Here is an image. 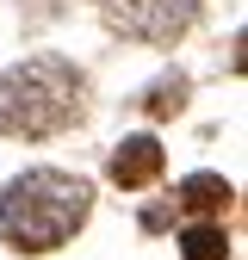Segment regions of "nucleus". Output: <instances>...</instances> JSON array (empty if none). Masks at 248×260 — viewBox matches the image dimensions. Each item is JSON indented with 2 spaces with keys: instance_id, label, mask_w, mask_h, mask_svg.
Instances as JSON below:
<instances>
[{
  "instance_id": "7",
  "label": "nucleus",
  "mask_w": 248,
  "mask_h": 260,
  "mask_svg": "<svg viewBox=\"0 0 248 260\" xmlns=\"http://www.w3.org/2000/svg\"><path fill=\"white\" fill-rule=\"evenodd\" d=\"M180 106H186V81H180V75H162V81L149 87V112H155V118H168V112H180Z\"/></svg>"
},
{
  "instance_id": "3",
  "label": "nucleus",
  "mask_w": 248,
  "mask_h": 260,
  "mask_svg": "<svg viewBox=\"0 0 248 260\" xmlns=\"http://www.w3.org/2000/svg\"><path fill=\"white\" fill-rule=\"evenodd\" d=\"M106 19L137 44H174L199 19V0H106Z\"/></svg>"
},
{
  "instance_id": "5",
  "label": "nucleus",
  "mask_w": 248,
  "mask_h": 260,
  "mask_svg": "<svg viewBox=\"0 0 248 260\" xmlns=\"http://www.w3.org/2000/svg\"><path fill=\"white\" fill-rule=\"evenodd\" d=\"M180 205L186 211H217V205H230V180H217V174H193L180 186Z\"/></svg>"
},
{
  "instance_id": "1",
  "label": "nucleus",
  "mask_w": 248,
  "mask_h": 260,
  "mask_svg": "<svg viewBox=\"0 0 248 260\" xmlns=\"http://www.w3.org/2000/svg\"><path fill=\"white\" fill-rule=\"evenodd\" d=\"M93 211V186L62 168H31L0 192V242L19 254H50L62 248Z\"/></svg>"
},
{
  "instance_id": "2",
  "label": "nucleus",
  "mask_w": 248,
  "mask_h": 260,
  "mask_svg": "<svg viewBox=\"0 0 248 260\" xmlns=\"http://www.w3.org/2000/svg\"><path fill=\"white\" fill-rule=\"evenodd\" d=\"M81 118V75L62 56H31L0 75V130L7 137H56Z\"/></svg>"
},
{
  "instance_id": "4",
  "label": "nucleus",
  "mask_w": 248,
  "mask_h": 260,
  "mask_svg": "<svg viewBox=\"0 0 248 260\" xmlns=\"http://www.w3.org/2000/svg\"><path fill=\"white\" fill-rule=\"evenodd\" d=\"M162 143L155 137H124L118 149H112V180L124 186V192H137V186H149L155 174H162Z\"/></svg>"
},
{
  "instance_id": "6",
  "label": "nucleus",
  "mask_w": 248,
  "mask_h": 260,
  "mask_svg": "<svg viewBox=\"0 0 248 260\" xmlns=\"http://www.w3.org/2000/svg\"><path fill=\"white\" fill-rule=\"evenodd\" d=\"M180 254L186 260H224L230 254V236L217 230V223H193V230L180 236Z\"/></svg>"
}]
</instances>
